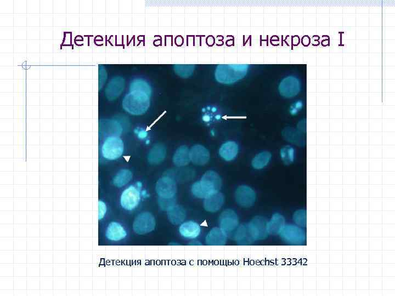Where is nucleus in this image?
<instances>
[{"label":"nucleus","mask_w":395,"mask_h":296,"mask_svg":"<svg viewBox=\"0 0 395 296\" xmlns=\"http://www.w3.org/2000/svg\"><path fill=\"white\" fill-rule=\"evenodd\" d=\"M155 218L149 212L140 213L136 217L133 224V229L139 235L152 232L156 227Z\"/></svg>","instance_id":"4"},{"label":"nucleus","mask_w":395,"mask_h":296,"mask_svg":"<svg viewBox=\"0 0 395 296\" xmlns=\"http://www.w3.org/2000/svg\"><path fill=\"white\" fill-rule=\"evenodd\" d=\"M167 217L172 224L177 225L182 224L186 218V212L182 207L175 205L169 210Z\"/></svg>","instance_id":"22"},{"label":"nucleus","mask_w":395,"mask_h":296,"mask_svg":"<svg viewBox=\"0 0 395 296\" xmlns=\"http://www.w3.org/2000/svg\"><path fill=\"white\" fill-rule=\"evenodd\" d=\"M279 91L283 97L290 98L296 96L300 91V81L292 77L285 79L280 84Z\"/></svg>","instance_id":"11"},{"label":"nucleus","mask_w":395,"mask_h":296,"mask_svg":"<svg viewBox=\"0 0 395 296\" xmlns=\"http://www.w3.org/2000/svg\"><path fill=\"white\" fill-rule=\"evenodd\" d=\"M210 157L208 150L202 145H196L190 150L191 161L195 165L203 166L207 164Z\"/></svg>","instance_id":"12"},{"label":"nucleus","mask_w":395,"mask_h":296,"mask_svg":"<svg viewBox=\"0 0 395 296\" xmlns=\"http://www.w3.org/2000/svg\"><path fill=\"white\" fill-rule=\"evenodd\" d=\"M179 233L184 238L196 239L199 237L201 233L200 226L194 221L186 222L180 226Z\"/></svg>","instance_id":"14"},{"label":"nucleus","mask_w":395,"mask_h":296,"mask_svg":"<svg viewBox=\"0 0 395 296\" xmlns=\"http://www.w3.org/2000/svg\"><path fill=\"white\" fill-rule=\"evenodd\" d=\"M329 37L328 36L327 38H325V39H323L320 43L323 46L327 47L329 45Z\"/></svg>","instance_id":"37"},{"label":"nucleus","mask_w":395,"mask_h":296,"mask_svg":"<svg viewBox=\"0 0 395 296\" xmlns=\"http://www.w3.org/2000/svg\"><path fill=\"white\" fill-rule=\"evenodd\" d=\"M293 220L296 224L304 226L306 224V211L303 209L296 211L293 215Z\"/></svg>","instance_id":"31"},{"label":"nucleus","mask_w":395,"mask_h":296,"mask_svg":"<svg viewBox=\"0 0 395 296\" xmlns=\"http://www.w3.org/2000/svg\"><path fill=\"white\" fill-rule=\"evenodd\" d=\"M124 151L123 141L119 137H107L103 144L102 154L108 160H115L121 157Z\"/></svg>","instance_id":"3"},{"label":"nucleus","mask_w":395,"mask_h":296,"mask_svg":"<svg viewBox=\"0 0 395 296\" xmlns=\"http://www.w3.org/2000/svg\"><path fill=\"white\" fill-rule=\"evenodd\" d=\"M140 201V191L138 188L132 186L123 192L120 198V204L124 209L127 211H132L138 207Z\"/></svg>","instance_id":"6"},{"label":"nucleus","mask_w":395,"mask_h":296,"mask_svg":"<svg viewBox=\"0 0 395 296\" xmlns=\"http://www.w3.org/2000/svg\"><path fill=\"white\" fill-rule=\"evenodd\" d=\"M239 151L238 145L233 141H228L221 145L219 150L220 157L227 161H233L237 157Z\"/></svg>","instance_id":"18"},{"label":"nucleus","mask_w":395,"mask_h":296,"mask_svg":"<svg viewBox=\"0 0 395 296\" xmlns=\"http://www.w3.org/2000/svg\"><path fill=\"white\" fill-rule=\"evenodd\" d=\"M225 203V196L220 192L215 193L205 199L204 208L206 211L216 212L220 209Z\"/></svg>","instance_id":"16"},{"label":"nucleus","mask_w":395,"mask_h":296,"mask_svg":"<svg viewBox=\"0 0 395 296\" xmlns=\"http://www.w3.org/2000/svg\"><path fill=\"white\" fill-rule=\"evenodd\" d=\"M134 91L144 92L147 93L149 96H151V88L149 86L147 83L141 81H136L131 84V91Z\"/></svg>","instance_id":"29"},{"label":"nucleus","mask_w":395,"mask_h":296,"mask_svg":"<svg viewBox=\"0 0 395 296\" xmlns=\"http://www.w3.org/2000/svg\"><path fill=\"white\" fill-rule=\"evenodd\" d=\"M132 178V173L130 170H122L115 175L113 179V183L115 187L122 188L129 183Z\"/></svg>","instance_id":"25"},{"label":"nucleus","mask_w":395,"mask_h":296,"mask_svg":"<svg viewBox=\"0 0 395 296\" xmlns=\"http://www.w3.org/2000/svg\"><path fill=\"white\" fill-rule=\"evenodd\" d=\"M124 83L112 81L106 89V95L109 100H115L120 96L124 89Z\"/></svg>","instance_id":"26"},{"label":"nucleus","mask_w":395,"mask_h":296,"mask_svg":"<svg viewBox=\"0 0 395 296\" xmlns=\"http://www.w3.org/2000/svg\"><path fill=\"white\" fill-rule=\"evenodd\" d=\"M256 199V192L250 187L240 186L235 191V199L240 207L250 208L254 205Z\"/></svg>","instance_id":"9"},{"label":"nucleus","mask_w":395,"mask_h":296,"mask_svg":"<svg viewBox=\"0 0 395 296\" xmlns=\"http://www.w3.org/2000/svg\"><path fill=\"white\" fill-rule=\"evenodd\" d=\"M156 190L158 195L162 198H173L177 192V183L174 178L164 176L158 180Z\"/></svg>","instance_id":"7"},{"label":"nucleus","mask_w":395,"mask_h":296,"mask_svg":"<svg viewBox=\"0 0 395 296\" xmlns=\"http://www.w3.org/2000/svg\"><path fill=\"white\" fill-rule=\"evenodd\" d=\"M166 150L164 145L156 144L150 151L148 156V160L152 165L160 164L164 160Z\"/></svg>","instance_id":"19"},{"label":"nucleus","mask_w":395,"mask_h":296,"mask_svg":"<svg viewBox=\"0 0 395 296\" xmlns=\"http://www.w3.org/2000/svg\"><path fill=\"white\" fill-rule=\"evenodd\" d=\"M302 43L305 47H308L311 44V38L307 35H305L302 37Z\"/></svg>","instance_id":"33"},{"label":"nucleus","mask_w":395,"mask_h":296,"mask_svg":"<svg viewBox=\"0 0 395 296\" xmlns=\"http://www.w3.org/2000/svg\"><path fill=\"white\" fill-rule=\"evenodd\" d=\"M234 231L233 238L238 244L245 245L254 242L249 231L247 224L238 226Z\"/></svg>","instance_id":"21"},{"label":"nucleus","mask_w":395,"mask_h":296,"mask_svg":"<svg viewBox=\"0 0 395 296\" xmlns=\"http://www.w3.org/2000/svg\"><path fill=\"white\" fill-rule=\"evenodd\" d=\"M158 203L162 210L168 211L170 209L176 205V198L174 197L171 199H164L160 197Z\"/></svg>","instance_id":"30"},{"label":"nucleus","mask_w":395,"mask_h":296,"mask_svg":"<svg viewBox=\"0 0 395 296\" xmlns=\"http://www.w3.org/2000/svg\"><path fill=\"white\" fill-rule=\"evenodd\" d=\"M281 158L286 165H289L294 160L295 151L289 145L286 146L281 149L280 152Z\"/></svg>","instance_id":"28"},{"label":"nucleus","mask_w":395,"mask_h":296,"mask_svg":"<svg viewBox=\"0 0 395 296\" xmlns=\"http://www.w3.org/2000/svg\"><path fill=\"white\" fill-rule=\"evenodd\" d=\"M267 223L263 217L256 216L247 224L249 231L253 241L263 240L268 237Z\"/></svg>","instance_id":"5"},{"label":"nucleus","mask_w":395,"mask_h":296,"mask_svg":"<svg viewBox=\"0 0 395 296\" xmlns=\"http://www.w3.org/2000/svg\"><path fill=\"white\" fill-rule=\"evenodd\" d=\"M227 235L220 228H214L209 231L205 238V243L208 245H225L227 242Z\"/></svg>","instance_id":"15"},{"label":"nucleus","mask_w":395,"mask_h":296,"mask_svg":"<svg viewBox=\"0 0 395 296\" xmlns=\"http://www.w3.org/2000/svg\"><path fill=\"white\" fill-rule=\"evenodd\" d=\"M222 184L220 175L216 172L209 171L203 175L200 181L193 184L191 192L198 198L205 199L219 192Z\"/></svg>","instance_id":"1"},{"label":"nucleus","mask_w":395,"mask_h":296,"mask_svg":"<svg viewBox=\"0 0 395 296\" xmlns=\"http://www.w3.org/2000/svg\"><path fill=\"white\" fill-rule=\"evenodd\" d=\"M150 96L140 91H131L124 98L123 106L127 112L135 115L144 114L150 105Z\"/></svg>","instance_id":"2"},{"label":"nucleus","mask_w":395,"mask_h":296,"mask_svg":"<svg viewBox=\"0 0 395 296\" xmlns=\"http://www.w3.org/2000/svg\"><path fill=\"white\" fill-rule=\"evenodd\" d=\"M320 37L318 35H314L312 37L311 42L313 46H318L320 44Z\"/></svg>","instance_id":"34"},{"label":"nucleus","mask_w":395,"mask_h":296,"mask_svg":"<svg viewBox=\"0 0 395 296\" xmlns=\"http://www.w3.org/2000/svg\"><path fill=\"white\" fill-rule=\"evenodd\" d=\"M279 235L286 242L296 244H303L305 236L302 228L294 225H285L279 233Z\"/></svg>","instance_id":"8"},{"label":"nucleus","mask_w":395,"mask_h":296,"mask_svg":"<svg viewBox=\"0 0 395 296\" xmlns=\"http://www.w3.org/2000/svg\"><path fill=\"white\" fill-rule=\"evenodd\" d=\"M292 43H293V45L294 46H298L300 44V37L298 35H295L293 37V40H292Z\"/></svg>","instance_id":"35"},{"label":"nucleus","mask_w":395,"mask_h":296,"mask_svg":"<svg viewBox=\"0 0 395 296\" xmlns=\"http://www.w3.org/2000/svg\"><path fill=\"white\" fill-rule=\"evenodd\" d=\"M190 161V150L185 145L179 147L173 157L174 164L178 167H182L187 165Z\"/></svg>","instance_id":"20"},{"label":"nucleus","mask_w":395,"mask_h":296,"mask_svg":"<svg viewBox=\"0 0 395 296\" xmlns=\"http://www.w3.org/2000/svg\"><path fill=\"white\" fill-rule=\"evenodd\" d=\"M100 132L101 136L105 137H119L122 133V127L117 122L113 120H105L101 122L100 126Z\"/></svg>","instance_id":"17"},{"label":"nucleus","mask_w":395,"mask_h":296,"mask_svg":"<svg viewBox=\"0 0 395 296\" xmlns=\"http://www.w3.org/2000/svg\"><path fill=\"white\" fill-rule=\"evenodd\" d=\"M220 228L229 234L234 231L239 226V218L237 214L233 209H227L221 214L219 218Z\"/></svg>","instance_id":"10"},{"label":"nucleus","mask_w":395,"mask_h":296,"mask_svg":"<svg viewBox=\"0 0 395 296\" xmlns=\"http://www.w3.org/2000/svg\"><path fill=\"white\" fill-rule=\"evenodd\" d=\"M127 231L118 222H111L107 227L106 237L111 242H119L125 239Z\"/></svg>","instance_id":"13"},{"label":"nucleus","mask_w":395,"mask_h":296,"mask_svg":"<svg viewBox=\"0 0 395 296\" xmlns=\"http://www.w3.org/2000/svg\"><path fill=\"white\" fill-rule=\"evenodd\" d=\"M285 226L284 217L280 214H274L270 220L267 223L268 232L269 234H279Z\"/></svg>","instance_id":"23"},{"label":"nucleus","mask_w":395,"mask_h":296,"mask_svg":"<svg viewBox=\"0 0 395 296\" xmlns=\"http://www.w3.org/2000/svg\"><path fill=\"white\" fill-rule=\"evenodd\" d=\"M271 157V154L269 152H263L257 154L252 160L253 168L256 170L264 169L269 164Z\"/></svg>","instance_id":"24"},{"label":"nucleus","mask_w":395,"mask_h":296,"mask_svg":"<svg viewBox=\"0 0 395 296\" xmlns=\"http://www.w3.org/2000/svg\"><path fill=\"white\" fill-rule=\"evenodd\" d=\"M138 136L140 139H144L147 136V133L145 131H140L138 133Z\"/></svg>","instance_id":"36"},{"label":"nucleus","mask_w":395,"mask_h":296,"mask_svg":"<svg viewBox=\"0 0 395 296\" xmlns=\"http://www.w3.org/2000/svg\"><path fill=\"white\" fill-rule=\"evenodd\" d=\"M283 136L285 137L286 140L290 141L291 143H293L296 145L300 146H303L304 144L303 135L300 134L299 131H296L295 130H286L285 131V133L283 134Z\"/></svg>","instance_id":"27"},{"label":"nucleus","mask_w":395,"mask_h":296,"mask_svg":"<svg viewBox=\"0 0 395 296\" xmlns=\"http://www.w3.org/2000/svg\"><path fill=\"white\" fill-rule=\"evenodd\" d=\"M107 211V205L104 201L100 200L98 202V220H101L104 218Z\"/></svg>","instance_id":"32"}]
</instances>
